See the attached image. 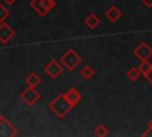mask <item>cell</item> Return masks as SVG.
Instances as JSON below:
<instances>
[{
  "label": "cell",
  "instance_id": "6da1fadb",
  "mask_svg": "<svg viewBox=\"0 0 152 137\" xmlns=\"http://www.w3.org/2000/svg\"><path fill=\"white\" fill-rule=\"evenodd\" d=\"M72 107H74V105L66 100V98L64 96V93L63 94H58L49 104V108L61 119L66 117V114L72 110Z\"/></svg>",
  "mask_w": 152,
  "mask_h": 137
},
{
  "label": "cell",
  "instance_id": "7a4b0ae2",
  "mask_svg": "<svg viewBox=\"0 0 152 137\" xmlns=\"http://www.w3.org/2000/svg\"><path fill=\"white\" fill-rule=\"evenodd\" d=\"M59 62L64 68H66L69 71H74L81 63H82V57L74 50V49H68L62 56Z\"/></svg>",
  "mask_w": 152,
  "mask_h": 137
},
{
  "label": "cell",
  "instance_id": "3957f363",
  "mask_svg": "<svg viewBox=\"0 0 152 137\" xmlns=\"http://www.w3.org/2000/svg\"><path fill=\"white\" fill-rule=\"evenodd\" d=\"M30 6L38 15L45 17L52 11V8L56 6V2L55 0H31Z\"/></svg>",
  "mask_w": 152,
  "mask_h": 137
},
{
  "label": "cell",
  "instance_id": "277c9868",
  "mask_svg": "<svg viewBox=\"0 0 152 137\" xmlns=\"http://www.w3.org/2000/svg\"><path fill=\"white\" fill-rule=\"evenodd\" d=\"M19 98H20V100L24 101L27 106H33V105L40 99V94H39V92L36 89V87H28V86H27V88L24 89V91L20 93Z\"/></svg>",
  "mask_w": 152,
  "mask_h": 137
},
{
  "label": "cell",
  "instance_id": "5b68a950",
  "mask_svg": "<svg viewBox=\"0 0 152 137\" xmlns=\"http://www.w3.org/2000/svg\"><path fill=\"white\" fill-rule=\"evenodd\" d=\"M133 55L140 61H146L152 56V48L146 42H140L133 50Z\"/></svg>",
  "mask_w": 152,
  "mask_h": 137
},
{
  "label": "cell",
  "instance_id": "8992f818",
  "mask_svg": "<svg viewBox=\"0 0 152 137\" xmlns=\"http://www.w3.org/2000/svg\"><path fill=\"white\" fill-rule=\"evenodd\" d=\"M44 71L48 76H50L51 79H56L58 77L62 71H63V66L62 63H59L56 60H51L50 62H48V64L44 67Z\"/></svg>",
  "mask_w": 152,
  "mask_h": 137
},
{
  "label": "cell",
  "instance_id": "52a82bcc",
  "mask_svg": "<svg viewBox=\"0 0 152 137\" xmlns=\"http://www.w3.org/2000/svg\"><path fill=\"white\" fill-rule=\"evenodd\" d=\"M17 133V129L5 117H0V137H14Z\"/></svg>",
  "mask_w": 152,
  "mask_h": 137
},
{
  "label": "cell",
  "instance_id": "ba28073f",
  "mask_svg": "<svg viewBox=\"0 0 152 137\" xmlns=\"http://www.w3.org/2000/svg\"><path fill=\"white\" fill-rule=\"evenodd\" d=\"M15 35V31L5 21L0 24V43L1 44H7Z\"/></svg>",
  "mask_w": 152,
  "mask_h": 137
},
{
  "label": "cell",
  "instance_id": "9c48e42d",
  "mask_svg": "<svg viewBox=\"0 0 152 137\" xmlns=\"http://www.w3.org/2000/svg\"><path fill=\"white\" fill-rule=\"evenodd\" d=\"M104 15H106V18H107L110 23H116V21L121 18L122 12L120 11V8H119L118 6L112 5V6H109V7L107 8V11H106Z\"/></svg>",
  "mask_w": 152,
  "mask_h": 137
},
{
  "label": "cell",
  "instance_id": "30bf717a",
  "mask_svg": "<svg viewBox=\"0 0 152 137\" xmlns=\"http://www.w3.org/2000/svg\"><path fill=\"white\" fill-rule=\"evenodd\" d=\"M64 96L66 98V100L69 102H71L74 106L77 105L80 101H81V93L75 88V87H70L65 93H64Z\"/></svg>",
  "mask_w": 152,
  "mask_h": 137
},
{
  "label": "cell",
  "instance_id": "8fae6325",
  "mask_svg": "<svg viewBox=\"0 0 152 137\" xmlns=\"http://www.w3.org/2000/svg\"><path fill=\"white\" fill-rule=\"evenodd\" d=\"M84 24H86L90 30H95V29L101 24V19H100V17H97L95 13H89V14L84 18Z\"/></svg>",
  "mask_w": 152,
  "mask_h": 137
},
{
  "label": "cell",
  "instance_id": "7c38bea8",
  "mask_svg": "<svg viewBox=\"0 0 152 137\" xmlns=\"http://www.w3.org/2000/svg\"><path fill=\"white\" fill-rule=\"evenodd\" d=\"M42 79L39 75H37L36 73H30L26 77H25V82L27 83L28 87H37L40 83Z\"/></svg>",
  "mask_w": 152,
  "mask_h": 137
},
{
  "label": "cell",
  "instance_id": "4fadbf2b",
  "mask_svg": "<svg viewBox=\"0 0 152 137\" xmlns=\"http://www.w3.org/2000/svg\"><path fill=\"white\" fill-rule=\"evenodd\" d=\"M81 76L84 79V80H90L95 76V70L91 66H86L82 68L81 70Z\"/></svg>",
  "mask_w": 152,
  "mask_h": 137
},
{
  "label": "cell",
  "instance_id": "5bb4252c",
  "mask_svg": "<svg viewBox=\"0 0 152 137\" xmlns=\"http://www.w3.org/2000/svg\"><path fill=\"white\" fill-rule=\"evenodd\" d=\"M126 75H127V77H128V80H129V81L134 82V81H137V80L139 79V76L141 75V73L139 71V69H138V68L132 67V68H129V69L127 70Z\"/></svg>",
  "mask_w": 152,
  "mask_h": 137
},
{
  "label": "cell",
  "instance_id": "9a60e30c",
  "mask_svg": "<svg viewBox=\"0 0 152 137\" xmlns=\"http://www.w3.org/2000/svg\"><path fill=\"white\" fill-rule=\"evenodd\" d=\"M151 68H152V63H151L148 60H146V61H141V63H140L139 67H138L139 71H140L144 76L147 75V73L151 70Z\"/></svg>",
  "mask_w": 152,
  "mask_h": 137
},
{
  "label": "cell",
  "instance_id": "2e32d148",
  "mask_svg": "<svg viewBox=\"0 0 152 137\" xmlns=\"http://www.w3.org/2000/svg\"><path fill=\"white\" fill-rule=\"evenodd\" d=\"M94 135L97 136V137H104V136H107V135H108V129H107V126L103 125V124H99V125L95 127V130H94Z\"/></svg>",
  "mask_w": 152,
  "mask_h": 137
},
{
  "label": "cell",
  "instance_id": "e0dca14e",
  "mask_svg": "<svg viewBox=\"0 0 152 137\" xmlns=\"http://www.w3.org/2000/svg\"><path fill=\"white\" fill-rule=\"evenodd\" d=\"M8 15H10V11H8L2 4H0V24H1L2 21H5V19H6Z\"/></svg>",
  "mask_w": 152,
  "mask_h": 137
},
{
  "label": "cell",
  "instance_id": "ac0fdd59",
  "mask_svg": "<svg viewBox=\"0 0 152 137\" xmlns=\"http://www.w3.org/2000/svg\"><path fill=\"white\" fill-rule=\"evenodd\" d=\"M142 136L144 137H152V124H148L146 131L142 132Z\"/></svg>",
  "mask_w": 152,
  "mask_h": 137
},
{
  "label": "cell",
  "instance_id": "d6986e66",
  "mask_svg": "<svg viewBox=\"0 0 152 137\" xmlns=\"http://www.w3.org/2000/svg\"><path fill=\"white\" fill-rule=\"evenodd\" d=\"M142 5H145L147 8H152V0H141Z\"/></svg>",
  "mask_w": 152,
  "mask_h": 137
},
{
  "label": "cell",
  "instance_id": "ffe728a7",
  "mask_svg": "<svg viewBox=\"0 0 152 137\" xmlns=\"http://www.w3.org/2000/svg\"><path fill=\"white\" fill-rule=\"evenodd\" d=\"M145 79H146V80L152 85V68H151V70L147 73V75H145Z\"/></svg>",
  "mask_w": 152,
  "mask_h": 137
},
{
  "label": "cell",
  "instance_id": "44dd1931",
  "mask_svg": "<svg viewBox=\"0 0 152 137\" xmlns=\"http://www.w3.org/2000/svg\"><path fill=\"white\" fill-rule=\"evenodd\" d=\"M2 1H4L6 5H13V4H14L17 0H2Z\"/></svg>",
  "mask_w": 152,
  "mask_h": 137
},
{
  "label": "cell",
  "instance_id": "7402d4cb",
  "mask_svg": "<svg viewBox=\"0 0 152 137\" xmlns=\"http://www.w3.org/2000/svg\"><path fill=\"white\" fill-rule=\"evenodd\" d=\"M150 124H152V120H151V122H150Z\"/></svg>",
  "mask_w": 152,
  "mask_h": 137
}]
</instances>
